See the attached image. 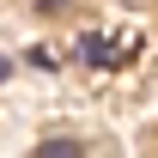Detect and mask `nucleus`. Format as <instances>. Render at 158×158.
Segmentation results:
<instances>
[{
	"label": "nucleus",
	"mask_w": 158,
	"mask_h": 158,
	"mask_svg": "<svg viewBox=\"0 0 158 158\" xmlns=\"http://www.w3.org/2000/svg\"><path fill=\"white\" fill-rule=\"evenodd\" d=\"M122 55H134V37H122V43H110V37H85V43H79V61H91V67L122 61Z\"/></svg>",
	"instance_id": "nucleus-1"
},
{
	"label": "nucleus",
	"mask_w": 158,
	"mask_h": 158,
	"mask_svg": "<svg viewBox=\"0 0 158 158\" xmlns=\"http://www.w3.org/2000/svg\"><path fill=\"white\" fill-rule=\"evenodd\" d=\"M37 158H85V152H79V140H43Z\"/></svg>",
	"instance_id": "nucleus-2"
},
{
	"label": "nucleus",
	"mask_w": 158,
	"mask_h": 158,
	"mask_svg": "<svg viewBox=\"0 0 158 158\" xmlns=\"http://www.w3.org/2000/svg\"><path fill=\"white\" fill-rule=\"evenodd\" d=\"M31 6H37V12H67L73 0H31Z\"/></svg>",
	"instance_id": "nucleus-3"
},
{
	"label": "nucleus",
	"mask_w": 158,
	"mask_h": 158,
	"mask_svg": "<svg viewBox=\"0 0 158 158\" xmlns=\"http://www.w3.org/2000/svg\"><path fill=\"white\" fill-rule=\"evenodd\" d=\"M0 79H6V61H0Z\"/></svg>",
	"instance_id": "nucleus-4"
}]
</instances>
